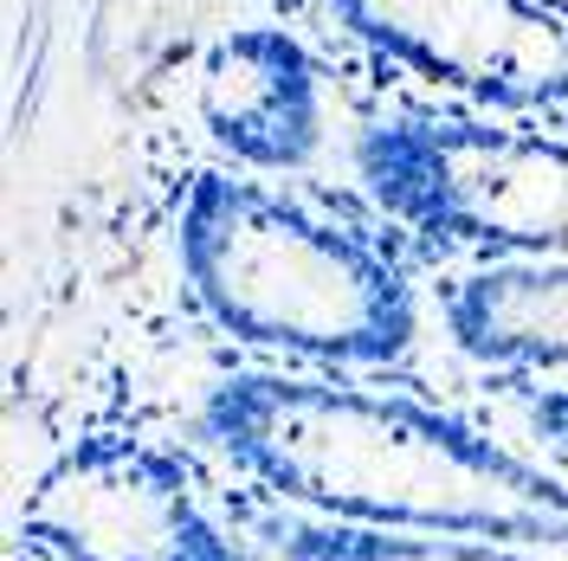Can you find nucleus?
Instances as JSON below:
<instances>
[{
  "label": "nucleus",
  "instance_id": "obj_3",
  "mask_svg": "<svg viewBox=\"0 0 568 561\" xmlns=\"http://www.w3.org/2000/svg\"><path fill=\"white\" fill-rule=\"evenodd\" d=\"M355 181L394 226L439 252L556 258L568 226V142L459 116L382 110L355 130Z\"/></svg>",
  "mask_w": 568,
  "mask_h": 561
},
{
  "label": "nucleus",
  "instance_id": "obj_10",
  "mask_svg": "<svg viewBox=\"0 0 568 561\" xmlns=\"http://www.w3.org/2000/svg\"><path fill=\"white\" fill-rule=\"evenodd\" d=\"M530 7H542L549 20H562V27H568V0H530Z\"/></svg>",
  "mask_w": 568,
  "mask_h": 561
},
{
  "label": "nucleus",
  "instance_id": "obj_5",
  "mask_svg": "<svg viewBox=\"0 0 568 561\" xmlns=\"http://www.w3.org/2000/svg\"><path fill=\"white\" fill-rule=\"evenodd\" d=\"M388 65L504 110L568 104V27L530 0H323Z\"/></svg>",
  "mask_w": 568,
  "mask_h": 561
},
{
  "label": "nucleus",
  "instance_id": "obj_2",
  "mask_svg": "<svg viewBox=\"0 0 568 561\" xmlns=\"http://www.w3.org/2000/svg\"><path fill=\"white\" fill-rule=\"evenodd\" d=\"M175 265L187 304L252 355L297 368H388L420 343V297L388 246L226 169L187 181Z\"/></svg>",
  "mask_w": 568,
  "mask_h": 561
},
{
  "label": "nucleus",
  "instance_id": "obj_4",
  "mask_svg": "<svg viewBox=\"0 0 568 561\" xmlns=\"http://www.w3.org/2000/svg\"><path fill=\"white\" fill-rule=\"evenodd\" d=\"M20 536L52 561H246L175 452L110 432L39 465Z\"/></svg>",
  "mask_w": 568,
  "mask_h": 561
},
{
  "label": "nucleus",
  "instance_id": "obj_11",
  "mask_svg": "<svg viewBox=\"0 0 568 561\" xmlns=\"http://www.w3.org/2000/svg\"><path fill=\"white\" fill-rule=\"evenodd\" d=\"M556 258H568V226H562V252H556Z\"/></svg>",
  "mask_w": 568,
  "mask_h": 561
},
{
  "label": "nucleus",
  "instance_id": "obj_8",
  "mask_svg": "<svg viewBox=\"0 0 568 561\" xmlns=\"http://www.w3.org/2000/svg\"><path fill=\"white\" fill-rule=\"evenodd\" d=\"M258 542L278 561H568L562 549L459 542V536H388V529L323 523V517H304V510H265Z\"/></svg>",
  "mask_w": 568,
  "mask_h": 561
},
{
  "label": "nucleus",
  "instance_id": "obj_9",
  "mask_svg": "<svg viewBox=\"0 0 568 561\" xmlns=\"http://www.w3.org/2000/svg\"><path fill=\"white\" fill-rule=\"evenodd\" d=\"M524 426H530L536 439L549 446V452L568 458V381H542L524 394Z\"/></svg>",
  "mask_w": 568,
  "mask_h": 561
},
{
  "label": "nucleus",
  "instance_id": "obj_6",
  "mask_svg": "<svg viewBox=\"0 0 568 561\" xmlns=\"http://www.w3.org/2000/svg\"><path fill=\"white\" fill-rule=\"evenodd\" d=\"M194 110L233 162L284 175L323 149V71L284 27H233L207 45Z\"/></svg>",
  "mask_w": 568,
  "mask_h": 561
},
{
  "label": "nucleus",
  "instance_id": "obj_1",
  "mask_svg": "<svg viewBox=\"0 0 568 561\" xmlns=\"http://www.w3.org/2000/svg\"><path fill=\"white\" fill-rule=\"evenodd\" d=\"M201 439L246 484L323 523L568 555V471L414 394L240 368L201 400Z\"/></svg>",
  "mask_w": 568,
  "mask_h": 561
},
{
  "label": "nucleus",
  "instance_id": "obj_7",
  "mask_svg": "<svg viewBox=\"0 0 568 561\" xmlns=\"http://www.w3.org/2000/svg\"><path fill=\"white\" fill-rule=\"evenodd\" d=\"M446 336L478 368L568 381V258H504L439 290Z\"/></svg>",
  "mask_w": 568,
  "mask_h": 561
}]
</instances>
